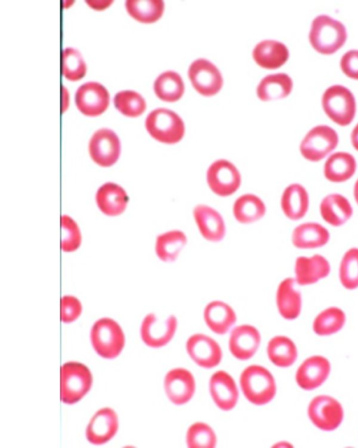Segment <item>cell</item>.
I'll return each mask as SVG.
<instances>
[{"mask_svg": "<svg viewBox=\"0 0 358 448\" xmlns=\"http://www.w3.org/2000/svg\"><path fill=\"white\" fill-rule=\"evenodd\" d=\"M177 324V318L173 315L160 319L153 313L148 314L141 323V339L150 347L159 348L165 346L173 337Z\"/></svg>", "mask_w": 358, "mask_h": 448, "instance_id": "obj_11", "label": "cell"}, {"mask_svg": "<svg viewBox=\"0 0 358 448\" xmlns=\"http://www.w3.org/2000/svg\"><path fill=\"white\" fill-rule=\"evenodd\" d=\"M330 370V363L325 357L310 356L299 367L296 372V382L304 390H313L326 381Z\"/></svg>", "mask_w": 358, "mask_h": 448, "instance_id": "obj_16", "label": "cell"}, {"mask_svg": "<svg viewBox=\"0 0 358 448\" xmlns=\"http://www.w3.org/2000/svg\"><path fill=\"white\" fill-rule=\"evenodd\" d=\"M261 342V336L256 328L250 325H241L231 332L229 347L236 358L245 360L256 353Z\"/></svg>", "mask_w": 358, "mask_h": 448, "instance_id": "obj_18", "label": "cell"}, {"mask_svg": "<svg viewBox=\"0 0 358 448\" xmlns=\"http://www.w3.org/2000/svg\"><path fill=\"white\" fill-rule=\"evenodd\" d=\"M110 96L106 88L94 81L81 85L76 92L75 102L83 114L96 116L103 113L109 105Z\"/></svg>", "mask_w": 358, "mask_h": 448, "instance_id": "obj_13", "label": "cell"}, {"mask_svg": "<svg viewBox=\"0 0 358 448\" xmlns=\"http://www.w3.org/2000/svg\"><path fill=\"white\" fill-rule=\"evenodd\" d=\"M62 230V249L65 252H72L78 249L81 243V234L77 223L69 216L61 217Z\"/></svg>", "mask_w": 358, "mask_h": 448, "instance_id": "obj_41", "label": "cell"}, {"mask_svg": "<svg viewBox=\"0 0 358 448\" xmlns=\"http://www.w3.org/2000/svg\"><path fill=\"white\" fill-rule=\"evenodd\" d=\"M295 281L286 278L279 284L276 292V304L280 315L285 319L297 318L301 309V296L294 287Z\"/></svg>", "mask_w": 358, "mask_h": 448, "instance_id": "obj_25", "label": "cell"}, {"mask_svg": "<svg viewBox=\"0 0 358 448\" xmlns=\"http://www.w3.org/2000/svg\"><path fill=\"white\" fill-rule=\"evenodd\" d=\"M240 384L247 400L257 405L269 402L276 393L273 375L267 369L257 365L248 366L242 372Z\"/></svg>", "mask_w": 358, "mask_h": 448, "instance_id": "obj_2", "label": "cell"}, {"mask_svg": "<svg viewBox=\"0 0 358 448\" xmlns=\"http://www.w3.org/2000/svg\"><path fill=\"white\" fill-rule=\"evenodd\" d=\"M347 32L344 24L327 15L315 17L311 24L309 41L319 52H335L345 42Z\"/></svg>", "mask_w": 358, "mask_h": 448, "instance_id": "obj_1", "label": "cell"}, {"mask_svg": "<svg viewBox=\"0 0 358 448\" xmlns=\"http://www.w3.org/2000/svg\"><path fill=\"white\" fill-rule=\"evenodd\" d=\"M322 104L326 114L341 126L349 125L356 111V102L353 94L345 86L334 85L323 93Z\"/></svg>", "mask_w": 358, "mask_h": 448, "instance_id": "obj_6", "label": "cell"}, {"mask_svg": "<svg viewBox=\"0 0 358 448\" xmlns=\"http://www.w3.org/2000/svg\"><path fill=\"white\" fill-rule=\"evenodd\" d=\"M115 108L122 114L129 117L141 115L146 108L144 98L137 92L122 90L115 94L114 99Z\"/></svg>", "mask_w": 358, "mask_h": 448, "instance_id": "obj_37", "label": "cell"}, {"mask_svg": "<svg viewBox=\"0 0 358 448\" xmlns=\"http://www.w3.org/2000/svg\"><path fill=\"white\" fill-rule=\"evenodd\" d=\"M267 354L270 360L275 365L286 368L292 365L297 358V349L289 337L278 335L268 342Z\"/></svg>", "mask_w": 358, "mask_h": 448, "instance_id": "obj_34", "label": "cell"}, {"mask_svg": "<svg viewBox=\"0 0 358 448\" xmlns=\"http://www.w3.org/2000/svg\"><path fill=\"white\" fill-rule=\"evenodd\" d=\"M90 340L95 351L104 358H114L124 346V335L120 325L110 318L97 320L92 327Z\"/></svg>", "mask_w": 358, "mask_h": 448, "instance_id": "obj_4", "label": "cell"}, {"mask_svg": "<svg viewBox=\"0 0 358 448\" xmlns=\"http://www.w3.org/2000/svg\"><path fill=\"white\" fill-rule=\"evenodd\" d=\"M185 234L178 230L166 232L157 236L155 242V252L162 261H175L187 244Z\"/></svg>", "mask_w": 358, "mask_h": 448, "instance_id": "obj_32", "label": "cell"}, {"mask_svg": "<svg viewBox=\"0 0 358 448\" xmlns=\"http://www.w3.org/2000/svg\"><path fill=\"white\" fill-rule=\"evenodd\" d=\"M188 76L195 90L207 97L217 93L223 83L222 76L217 67L203 58L192 62L188 69Z\"/></svg>", "mask_w": 358, "mask_h": 448, "instance_id": "obj_10", "label": "cell"}, {"mask_svg": "<svg viewBox=\"0 0 358 448\" xmlns=\"http://www.w3.org/2000/svg\"><path fill=\"white\" fill-rule=\"evenodd\" d=\"M164 389L167 397L173 404H185L192 398L195 391L194 377L186 369H172L165 376Z\"/></svg>", "mask_w": 358, "mask_h": 448, "instance_id": "obj_15", "label": "cell"}, {"mask_svg": "<svg viewBox=\"0 0 358 448\" xmlns=\"http://www.w3.org/2000/svg\"><path fill=\"white\" fill-rule=\"evenodd\" d=\"M354 195L355 200L358 204V179L357 180L354 188Z\"/></svg>", "mask_w": 358, "mask_h": 448, "instance_id": "obj_46", "label": "cell"}, {"mask_svg": "<svg viewBox=\"0 0 358 448\" xmlns=\"http://www.w3.org/2000/svg\"><path fill=\"white\" fill-rule=\"evenodd\" d=\"M113 1H86V3H87L91 7L96 9H101L107 7Z\"/></svg>", "mask_w": 358, "mask_h": 448, "instance_id": "obj_44", "label": "cell"}, {"mask_svg": "<svg viewBox=\"0 0 358 448\" xmlns=\"http://www.w3.org/2000/svg\"><path fill=\"white\" fill-rule=\"evenodd\" d=\"M322 218L333 226H341L352 215V208L349 201L340 194L326 196L320 204Z\"/></svg>", "mask_w": 358, "mask_h": 448, "instance_id": "obj_27", "label": "cell"}, {"mask_svg": "<svg viewBox=\"0 0 358 448\" xmlns=\"http://www.w3.org/2000/svg\"><path fill=\"white\" fill-rule=\"evenodd\" d=\"M329 239L328 230L317 223H305L294 228L292 235L293 245L299 248L323 246Z\"/></svg>", "mask_w": 358, "mask_h": 448, "instance_id": "obj_28", "label": "cell"}, {"mask_svg": "<svg viewBox=\"0 0 358 448\" xmlns=\"http://www.w3.org/2000/svg\"><path fill=\"white\" fill-rule=\"evenodd\" d=\"M203 318L207 326L218 335L227 332L236 321L234 309L220 300L212 301L206 306Z\"/></svg>", "mask_w": 358, "mask_h": 448, "instance_id": "obj_24", "label": "cell"}, {"mask_svg": "<svg viewBox=\"0 0 358 448\" xmlns=\"http://www.w3.org/2000/svg\"><path fill=\"white\" fill-rule=\"evenodd\" d=\"M345 322V315L343 311L331 307L323 310L315 317L313 328L318 335H330L339 331Z\"/></svg>", "mask_w": 358, "mask_h": 448, "instance_id": "obj_36", "label": "cell"}, {"mask_svg": "<svg viewBox=\"0 0 358 448\" xmlns=\"http://www.w3.org/2000/svg\"><path fill=\"white\" fill-rule=\"evenodd\" d=\"M193 216L204 239L212 242L223 239L226 227L224 219L217 211L209 206L199 204L194 208Z\"/></svg>", "mask_w": 358, "mask_h": 448, "instance_id": "obj_19", "label": "cell"}, {"mask_svg": "<svg viewBox=\"0 0 358 448\" xmlns=\"http://www.w3.org/2000/svg\"><path fill=\"white\" fill-rule=\"evenodd\" d=\"M129 197L125 190L113 183L101 186L96 194V202L99 209L106 215L115 216L125 209Z\"/></svg>", "mask_w": 358, "mask_h": 448, "instance_id": "obj_23", "label": "cell"}, {"mask_svg": "<svg viewBox=\"0 0 358 448\" xmlns=\"http://www.w3.org/2000/svg\"><path fill=\"white\" fill-rule=\"evenodd\" d=\"M186 349L191 358L199 366L212 368L217 366L222 356L217 342L210 337L196 333L190 336L186 342Z\"/></svg>", "mask_w": 358, "mask_h": 448, "instance_id": "obj_14", "label": "cell"}, {"mask_svg": "<svg viewBox=\"0 0 358 448\" xmlns=\"http://www.w3.org/2000/svg\"><path fill=\"white\" fill-rule=\"evenodd\" d=\"M92 377L89 368L78 362H68L61 367V400L66 404L79 401L90 389Z\"/></svg>", "mask_w": 358, "mask_h": 448, "instance_id": "obj_5", "label": "cell"}, {"mask_svg": "<svg viewBox=\"0 0 358 448\" xmlns=\"http://www.w3.org/2000/svg\"><path fill=\"white\" fill-rule=\"evenodd\" d=\"M156 95L162 100L173 102L182 96L185 85L178 73L168 70L157 76L153 84Z\"/></svg>", "mask_w": 358, "mask_h": 448, "instance_id": "obj_33", "label": "cell"}, {"mask_svg": "<svg viewBox=\"0 0 358 448\" xmlns=\"http://www.w3.org/2000/svg\"><path fill=\"white\" fill-rule=\"evenodd\" d=\"M308 415L317 428L325 431H331L341 424L343 410L341 403L333 397L320 395L310 402Z\"/></svg>", "mask_w": 358, "mask_h": 448, "instance_id": "obj_8", "label": "cell"}, {"mask_svg": "<svg viewBox=\"0 0 358 448\" xmlns=\"http://www.w3.org/2000/svg\"><path fill=\"white\" fill-rule=\"evenodd\" d=\"M186 442L190 448H213L216 444V435L208 424L196 422L188 428Z\"/></svg>", "mask_w": 358, "mask_h": 448, "instance_id": "obj_39", "label": "cell"}, {"mask_svg": "<svg viewBox=\"0 0 358 448\" xmlns=\"http://www.w3.org/2000/svg\"><path fill=\"white\" fill-rule=\"evenodd\" d=\"M351 141L354 148L358 150V123L355 125L351 133Z\"/></svg>", "mask_w": 358, "mask_h": 448, "instance_id": "obj_45", "label": "cell"}, {"mask_svg": "<svg viewBox=\"0 0 358 448\" xmlns=\"http://www.w3.org/2000/svg\"><path fill=\"white\" fill-rule=\"evenodd\" d=\"M118 428V419L116 413L110 407L98 410L89 422L85 435L87 440L96 445L103 444L109 441Z\"/></svg>", "mask_w": 358, "mask_h": 448, "instance_id": "obj_17", "label": "cell"}, {"mask_svg": "<svg viewBox=\"0 0 358 448\" xmlns=\"http://www.w3.org/2000/svg\"><path fill=\"white\" fill-rule=\"evenodd\" d=\"M210 391L217 406L224 411L233 409L238 398V391L234 379L226 372H215L210 379Z\"/></svg>", "mask_w": 358, "mask_h": 448, "instance_id": "obj_20", "label": "cell"}, {"mask_svg": "<svg viewBox=\"0 0 358 448\" xmlns=\"http://www.w3.org/2000/svg\"><path fill=\"white\" fill-rule=\"evenodd\" d=\"M206 180L210 189L220 197L233 195L241 183L238 169L224 159L217 160L210 165L206 173Z\"/></svg>", "mask_w": 358, "mask_h": 448, "instance_id": "obj_9", "label": "cell"}, {"mask_svg": "<svg viewBox=\"0 0 358 448\" xmlns=\"http://www.w3.org/2000/svg\"><path fill=\"white\" fill-rule=\"evenodd\" d=\"M339 278L347 289L358 287V248H352L343 255L339 268Z\"/></svg>", "mask_w": 358, "mask_h": 448, "instance_id": "obj_38", "label": "cell"}, {"mask_svg": "<svg viewBox=\"0 0 358 448\" xmlns=\"http://www.w3.org/2000/svg\"><path fill=\"white\" fill-rule=\"evenodd\" d=\"M340 65L345 75L358 80V50H350L344 53L341 59Z\"/></svg>", "mask_w": 358, "mask_h": 448, "instance_id": "obj_43", "label": "cell"}, {"mask_svg": "<svg viewBox=\"0 0 358 448\" xmlns=\"http://www.w3.org/2000/svg\"><path fill=\"white\" fill-rule=\"evenodd\" d=\"M87 67L80 53L75 48H66L62 52V74L69 80H77L86 73Z\"/></svg>", "mask_w": 358, "mask_h": 448, "instance_id": "obj_40", "label": "cell"}, {"mask_svg": "<svg viewBox=\"0 0 358 448\" xmlns=\"http://www.w3.org/2000/svg\"><path fill=\"white\" fill-rule=\"evenodd\" d=\"M308 194L300 184H291L282 192L281 209L284 214L292 220L302 218L308 211Z\"/></svg>", "mask_w": 358, "mask_h": 448, "instance_id": "obj_26", "label": "cell"}, {"mask_svg": "<svg viewBox=\"0 0 358 448\" xmlns=\"http://www.w3.org/2000/svg\"><path fill=\"white\" fill-rule=\"evenodd\" d=\"M252 57L262 67L275 69L287 60L289 50L282 42L267 39L257 43L252 50Z\"/></svg>", "mask_w": 358, "mask_h": 448, "instance_id": "obj_22", "label": "cell"}, {"mask_svg": "<svg viewBox=\"0 0 358 448\" xmlns=\"http://www.w3.org/2000/svg\"><path fill=\"white\" fill-rule=\"evenodd\" d=\"M292 80L285 73L280 72L264 77L257 88V94L263 101L287 97L292 89Z\"/></svg>", "mask_w": 358, "mask_h": 448, "instance_id": "obj_30", "label": "cell"}, {"mask_svg": "<svg viewBox=\"0 0 358 448\" xmlns=\"http://www.w3.org/2000/svg\"><path fill=\"white\" fill-rule=\"evenodd\" d=\"M296 281L301 286L316 283L328 276L330 265L327 260L321 255H314L308 258L298 257L294 267Z\"/></svg>", "mask_w": 358, "mask_h": 448, "instance_id": "obj_21", "label": "cell"}, {"mask_svg": "<svg viewBox=\"0 0 358 448\" xmlns=\"http://www.w3.org/2000/svg\"><path fill=\"white\" fill-rule=\"evenodd\" d=\"M128 13L137 20L150 23L157 20L164 8L163 0H127Z\"/></svg>", "mask_w": 358, "mask_h": 448, "instance_id": "obj_35", "label": "cell"}, {"mask_svg": "<svg viewBox=\"0 0 358 448\" xmlns=\"http://www.w3.org/2000/svg\"><path fill=\"white\" fill-rule=\"evenodd\" d=\"M336 132L328 125L312 128L300 144L301 155L308 160L317 162L325 158L338 145Z\"/></svg>", "mask_w": 358, "mask_h": 448, "instance_id": "obj_7", "label": "cell"}, {"mask_svg": "<svg viewBox=\"0 0 358 448\" xmlns=\"http://www.w3.org/2000/svg\"><path fill=\"white\" fill-rule=\"evenodd\" d=\"M89 153L97 164L101 167L112 166L120 154V139L111 130H98L90 141Z\"/></svg>", "mask_w": 358, "mask_h": 448, "instance_id": "obj_12", "label": "cell"}, {"mask_svg": "<svg viewBox=\"0 0 358 448\" xmlns=\"http://www.w3.org/2000/svg\"><path fill=\"white\" fill-rule=\"evenodd\" d=\"M82 312L80 302L74 296L64 295L61 299V320L71 323L78 318Z\"/></svg>", "mask_w": 358, "mask_h": 448, "instance_id": "obj_42", "label": "cell"}, {"mask_svg": "<svg viewBox=\"0 0 358 448\" xmlns=\"http://www.w3.org/2000/svg\"><path fill=\"white\" fill-rule=\"evenodd\" d=\"M145 125L148 133L162 143L173 144L179 142L185 134V124L173 111L157 108L147 116Z\"/></svg>", "mask_w": 358, "mask_h": 448, "instance_id": "obj_3", "label": "cell"}, {"mask_svg": "<svg viewBox=\"0 0 358 448\" xmlns=\"http://www.w3.org/2000/svg\"><path fill=\"white\" fill-rule=\"evenodd\" d=\"M264 202L257 195L247 193L236 199L233 214L240 223L249 224L261 219L266 214Z\"/></svg>", "mask_w": 358, "mask_h": 448, "instance_id": "obj_31", "label": "cell"}, {"mask_svg": "<svg viewBox=\"0 0 358 448\" xmlns=\"http://www.w3.org/2000/svg\"><path fill=\"white\" fill-rule=\"evenodd\" d=\"M356 170V161L352 155L337 152L331 155L324 165L327 179L334 183L344 182L350 178Z\"/></svg>", "mask_w": 358, "mask_h": 448, "instance_id": "obj_29", "label": "cell"}]
</instances>
